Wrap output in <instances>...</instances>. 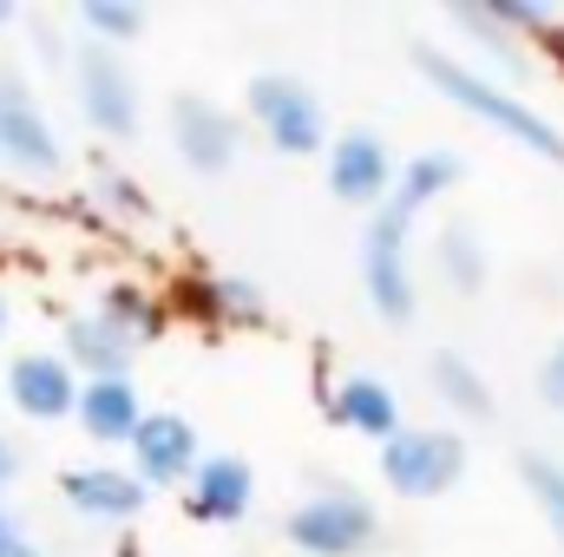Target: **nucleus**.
<instances>
[{
	"instance_id": "dca6fc26",
	"label": "nucleus",
	"mask_w": 564,
	"mask_h": 557,
	"mask_svg": "<svg viewBox=\"0 0 564 557\" xmlns=\"http://www.w3.org/2000/svg\"><path fill=\"white\" fill-rule=\"evenodd\" d=\"M328 419L341 426V433H361V439H375V446H388L408 419H401V394L381 381V374H341L335 387H328Z\"/></svg>"
},
{
	"instance_id": "423d86ee",
	"label": "nucleus",
	"mask_w": 564,
	"mask_h": 557,
	"mask_svg": "<svg viewBox=\"0 0 564 557\" xmlns=\"http://www.w3.org/2000/svg\"><path fill=\"white\" fill-rule=\"evenodd\" d=\"M164 139L184 157V171L224 177V171H237V157L250 144V119L230 112V106H217L210 92H171L164 99Z\"/></svg>"
},
{
	"instance_id": "4be33fe9",
	"label": "nucleus",
	"mask_w": 564,
	"mask_h": 557,
	"mask_svg": "<svg viewBox=\"0 0 564 557\" xmlns=\"http://www.w3.org/2000/svg\"><path fill=\"white\" fill-rule=\"evenodd\" d=\"M73 20H79V33H86L93 46H132V40L144 33L139 0H79Z\"/></svg>"
},
{
	"instance_id": "393cba45",
	"label": "nucleus",
	"mask_w": 564,
	"mask_h": 557,
	"mask_svg": "<svg viewBox=\"0 0 564 557\" xmlns=\"http://www.w3.org/2000/svg\"><path fill=\"white\" fill-rule=\"evenodd\" d=\"M20 26L33 33V59H40L46 73H73V46H79V40H66L46 13H20Z\"/></svg>"
},
{
	"instance_id": "20e7f679",
	"label": "nucleus",
	"mask_w": 564,
	"mask_h": 557,
	"mask_svg": "<svg viewBox=\"0 0 564 557\" xmlns=\"http://www.w3.org/2000/svg\"><path fill=\"white\" fill-rule=\"evenodd\" d=\"M243 112L270 139L276 157H328V144H335L322 92L308 79H295V73H257L243 86Z\"/></svg>"
},
{
	"instance_id": "2eb2a0df",
	"label": "nucleus",
	"mask_w": 564,
	"mask_h": 557,
	"mask_svg": "<svg viewBox=\"0 0 564 557\" xmlns=\"http://www.w3.org/2000/svg\"><path fill=\"white\" fill-rule=\"evenodd\" d=\"M59 354L73 361V374H79V381H126V374H132V361H139V341H132V335H119L99 308H79V315H66V321H59Z\"/></svg>"
},
{
	"instance_id": "6e6552de",
	"label": "nucleus",
	"mask_w": 564,
	"mask_h": 557,
	"mask_svg": "<svg viewBox=\"0 0 564 557\" xmlns=\"http://www.w3.org/2000/svg\"><path fill=\"white\" fill-rule=\"evenodd\" d=\"M0 164L20 177H59L66 171V139L46 119V106L33 99L26 73L0 66Z\"/></svg>"
},
{
	"instance_id": "7ed1b4c3",
	"label": "nucleus",
	"mask_w": 564,
	"mask_h": 557,
	"mask_svg": "<svg viewBox=\"0 0 564 557\" xmlns=\"http://www.w3.org/2000/svg\"><path fill=\"white\" fill-rule=\"evenodd\" d=\"M66 79H73V99H79V119H86L106 144H132L144 132V86H139V73H132V59H126L119 46L79 40Z\"/></svg>"
},
{
	"instance_id": "7c9ffc66",
	"label": "nucleus",
	"mask_w": 564,
	"mask_h": 557,
	"mask_svg": "<svg viewBox=\"0 0 564 557\" xmlns=\"http://www.w3.org/2000/svg\"><path fill=\"white\" fill-rule=\"evenodd\" d=\"M7 321H13V315H7V295H0V341H7Z\"/></svg>"
},
{
	"instance_id": "bb28decb",
	"label": "nucleus",
	"mask_w": 564,
	"mask_h": 557,
	"mask_svg": "<svg viewBox=\"0 0 564 557\" xmlns=\"http://www.w3.org/2000/svg\"><path fill=\"white\" fill-rule=\"evenodd\" d=\"M13 479H20V446H13V439L0 433V492H7Z\"/></svg>"
},
{
	"instance_id": "ddd939ff",
	"label": "nucleus",
	"mask_w": 564,
	"mask_h": 557,
	"mask_svg": "<svg viewBox=\"0 0 564 557\" xmlns=\"http://www.w3.org/2000/svg\"><path fill=\"white\" fill-rule=\"evenodd\" d=\"M126 452H132L126 466L139 472L151 492H164V485H191V472L204 466V439H197V426H191L184 414H171V407H151Z\"/></svg>"
},
{
	"instance_id": "9d476101",
	"label": "nucleus",
	"mask_w": 564,
	"mask_h": 557,
	"mask_svg": "<svg viewBox=\"0 0 564 557\" xmlns=\"http://www.w3.org/2000/svg\"><path fill=\"white\" fill-rule=\"evenodd\" d=\"M59 499L86 518V525H139L144 505H151V485H144L132 466H112V459H86V466H59Z\"/></svg>"
},
{
	"instance_id": "f257e3e1",
	"label": "nucleus",
	"mask_w": 564,
	"mask_h": 557,
	"mask_svg": "<svg viewBox=\"0 0 564 557\" xmlns=\"http://www.w3.org/2000/svg\"><path fill=\"white\" fill-rule=\"evenodd\" d=\"M414 73H421L426 86L446 99V106H459L466 119H479V125H492L499 139H512L519 151H532V157H545V164H564V132L539 112V106H525L519 92H506L492 73H479V66H466L459 53H446V46H433L421 40L414 46Z\"/></svg>"
},
{
	"instance_id": "f8f14e48",
	"label": "nucleus",
	"mask_w": 564,
	"mask_h": 557,
	"mask_svg": "<svg viewBox=\"0 0 564 557\" xmlns=\"http://www.w3.org/2000/svg\"><path fill=\"white\" fill-rule=\"evenodd\" d=\"M79 387L86 381L73 374V361L59 348H26V354L7 361V401H13V414L33 419V426L73 419L79 414Z\"/></svg>"
},
{
	"instance_id": "0eeeda50",
	"label": "nucleus",
	"mask_w": 564,
	"mask_h": 557,
	"mask_svg": "<svg viewBox=\"0 0 564 557\" xmlns=\"http://www.w3.org/2000/svg\"><path fill=\"white\" fill-rule=\"evenodd\" d=\"M381 479L394 499H446L466 479V433L459 426H401L381 446Z\"/></svg>"
},
{
	"instance_id": "f3484780",
	"label": "nucleus",
	"mask_w": 564,
	"mask_h": 557,
	"mask_svg": "<svg viewBox=\"0 0 564 557\" xmlns=\"http://www.w3.org/2000/svg\"><path fill=\"white\" fill-rule=\"evenodd\" d=\"M144 394L139 381L126 374V381H86L79 387V414H73V426L93 439V446H132V433L144 426Z\"/></svg>"
},
{
	"instance_id": "c85d7f7f",
	"label": "nucleus",
	"mask_w": 564,
	"mask_h": 557,
	"mask_svg": "<svg viewBox=\"0 0 564 557\" xmlns=\"http://www.w3.org/2000/svg\"><path fill=\"white\" fill-rule=\"evenodd\" d=\"M13 20H20V7H13V0H0V26H13Z\"/></svg>"
},
{
	"instance_id": "39448f33",
	"label": "nucleus",
	"mask_w": 564,
	"mask_h": 557,
	"mask_svg": "<svg viewBox=\"0 0 564 557\" xmlns=\"http://www.w3.org/2000/svg\"><path fill=\"white\" fill-rule=\"evenodd\" d=\"M408 237H414V217H401L394 204H381V210L361 223V295H368V308H375L388 328H408L414 308H421Z\"/></svg>"
},
{
	"instance_id": "cd10ccee",
	"label": "nucleus",
	"mask_w": 564,
	"mask_h": 557,
	"mask_svg": "<svg viewBox=\"0 0 564 557\" xmlns=\"http://www.w3.org/2000/svg\"><path fill=\"white\" fill-rule=\"evenodd\" d=\"M0 557H46V551H40L26 532H13V538H0Z\"/></svg>"
},
{
	"instance_id": "9b49d317",
	"label": "nucleus",
	"mask_w": 564,
	"mask_h": 557,
	"mask_svg": "<svg viewBox=\"0 0 564 557\" xmlns=\"http://www.w3.org/2000/svg\"><path fill=\"white\" fill-rule=\"evenodd\" d=\"M164 302H171V315L204 321V328H263L270 321V295L237 270H191Z\"/></svg>"
},
{
	"instance_id": "1a4fd4ad",
	"label": "nucleus",
	"mask_w": 564,
	"mask_h": 557,
	"mask_svg": "<svg viewBox=\"0 0 564 557\" xmlns=\"http://www.w3.org/2000/svg\"><path fill=\"white\" fill-rule=\"evenodd\" d=\"M322 171H328V190H335L348 210H368V217H375V210L394 197L401 157L388 151V139H381L375 125H348V132H335L328 157H322Z\"/></svg>"
},
{
	"instance_id": "a211bd4d",
	"label": "nucleus",
	"mask_w": 564,
	"mask_h": 557,
	"mask_svg": "<svg viewBox=\"0 0 564 557\" xmlns=\"http://www.w3.org/2000/svg\"><path fill=\"white\" fill-rule=\"evenodd\" d=\"M426 387L440 394V407L459 419H492L499 414V401H492V381L459 354V348H433L426 354Z\"/></svg>"
},
{
	"instance_id": "412c9836",
	"label": "nucleus",
	"mask_w": 564,
	"mask_h": 557,
	"mask_svg": "<svg viewBox=\"0 0 564 557\" xmlns=\"http://www.w3.org/2000/svg\"><path fill=\"white\" fill-rule=\"evenodd\" d=\"M433 256H440L446 288H459V295H479L486 276H492V256H486V243H479V230H473V223H446Z\"/></svg>"
},
{
	"instance_id": "5701e85b",
	"label": "nucleus",
	"mask_w": 564,
	"mask_h": 557,
	"mask_svg": "<svg viewBox=\"0 0 564 557\" xmlns=\"http://www.w3.org/2000/svg\"><path fill=\"white\" fill-rule=\"evenodd\" d=\"M93 197H99V210H112V217H126V223H151V217H158V210H151V190H144L132 171H119L112 157L93 164Z\"/></svg>"
},
{
	"instance_id": "b1692460",
	"label": "nucleus",
	"mask_w": 564,
	"mask_h": 557,
	"mask_svg": "<svg viewBox=\"0 0 564 557\" xmlns=\"http://www.w3.org/2000/svg\"><path fill=\"white\" fill-rule=\"evenodd\" d=\"M519 479H525V492H532V505L545 512V525H552V538L564 545V466L552 452H539V446H525L519 452Z\"/></svg>"
},
{
	"instance_id": "c756f323",
	"label": "nucleus",
	"mask_w": 564,
	"mask_h": 557,
	"mask_svg": "<svg viewBox=\"0 0 564 557\" xmlns=\"http://www.w3.org/2000/svg\"><path fill=\"white\" fill-rule=\"evenodd\" d=\"M0 538H13V518H7V505H0Z\"/></svg>"
},
{
	"instance_id": "aec40b11",
	"label": "nucleus",
	"mask_w": 564,
	"mask_h": 557,
	"mask_svg": "<svg viewBox=\"0 0 564 557\" xmlns=\"http://www.w3.org/2000/svg\"><path fill=\"white\" fill-rule=\"evenodd\" d=\"M466 177V157L459 151H446V144H433V151H414V157H401V177H394V210L401 217H421L433 197H446L453 184Z\"/></svg>"
},
{
	"instance_id": "f03ea898",
	"label": "nucleus",
	"mask_w": 564,
	"mask_h": 557,
	"mask_svg": "<svg viewBox=\"0 0 564 557\" xmlns=\"http://www.w3.org/2000/svg\"><path fill=\"white\" fill-rule=\"evenodd\" d=\"M381 538V512L355 485H315L282 518V545L302 557H368Z\"/></svg>"
},
{
	"instance_id": "a878e982",
	"label": "nucleus",
	"mask_w": 564,
	"mask_h": 557,
	"mask_svg": "<svg viewBox=\"0 0 564 557\" xmlns=\"http://www.w3.org/2000/svg\"><path fill=\"white\" fill-rule=\"evenodd\" d=\"M539 401H545V407H558V414H564V335L552 341V354L539 361Z\"/></svg>"
},
{
	"instance_id": "6ab92c4d",
	"label": "nucleus",
	"mask_w": 564,
	"mask_h": 557,
	"mask_svg": "<svg viewBox=\"0 0 564 557\" xmlns=\"http://www.w3.org/2000/svg\"><path fill=\"white\" fill-rule=\"evenodd\" d=\"M93 308H99V315H106V321H112L119 335H132L139 348H151V341H158V335H164V328L177 321V315H171V302H164L158 288H144V282H132V276L106 282Z\"/></svg>"
},
{
	"instance_id": "4468645a",
	"label": "nucleus",
	"mask_w": 564,
	"mask_h": 557,
	"mask_svg": "<svg viewBox=\"0 0 564 557\" xmlns=\"http://www.w3.org/2000/svg\"><path fill=\"white\" fill-rule=\"evenodd\" d=\"M184 512L197 525H217V532L243 525L257 512V466L243 452H204V466L184 485Z\"/></svg>"
}]
</instances>
